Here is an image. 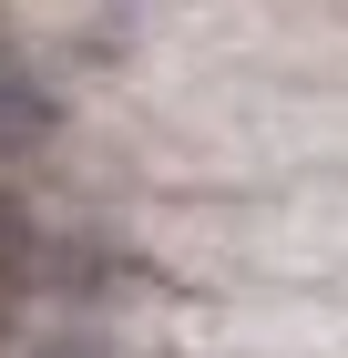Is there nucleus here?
<instances>
[{
  "label": "nucleus",
  "mask_w": 348,
  "mask_h": 358,
  "mask_svg": "<svg viewBox=\"0 0 348 358\" xmlns=\"http://www.w3.org/2000/svg\"><path fill=\"white\" fill-rule=\"evenodd\" d=\"M41 358H113L103 338H62V348H41Z\"/></svg>",
  "instance_id": "nucleus-2"
},
{
  "label": "nucleus",
  "mask_w": 348,
  "mask_h": 358,
  "mask_svg": "<svg viewBox=\"0 0 348 358\" xmlns=\"http://www.w3.org/2000/svg\"><path fill=\"white\" fill-rule=\"evenodd\" d=\"M31 256H41V225L0 194V276H31Z\"/></svg>",
  "instance_id": "nucleus-1"
}]
</instances>
